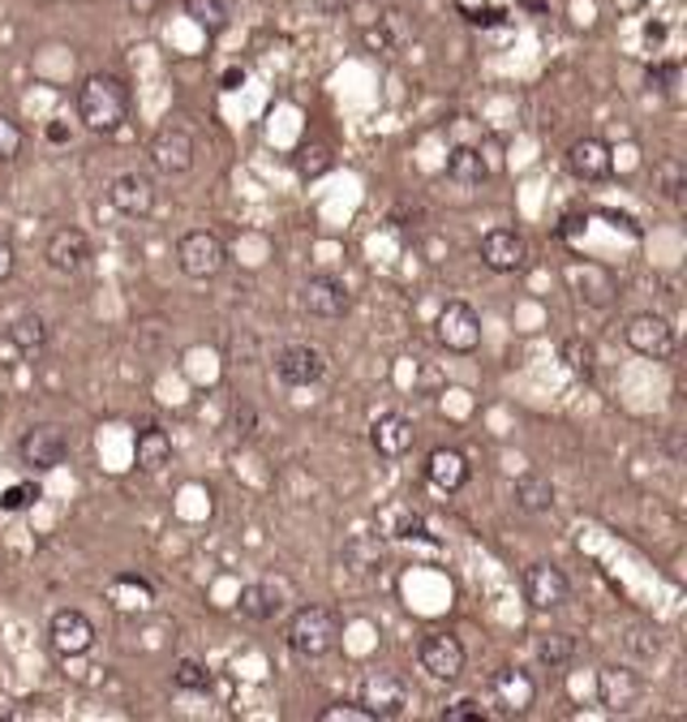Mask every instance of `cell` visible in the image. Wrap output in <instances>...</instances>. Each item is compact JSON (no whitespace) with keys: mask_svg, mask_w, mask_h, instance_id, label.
<instances>
[{"mask_svg":"<svg viewBox=\"0 0 687 722\" xmlns=\"http://www.w3.org/2000/svg\"><path fill=\"white\" fill-rule=\"evenodd\" d=\"M77 121L91 134H116L129 121V86L116 73H91L77 86Z\"/></svg>","mask_w":687,"mask_h":722,"instance_id":"1","label":"cell"},{"mask_svg":"<svg viewBox=\"0 0 687 722\" xmlns=\"http://www.w3.org/2000/svg\"><path fill=\"white\" fill-rule=\"evenodd\" d=\"M344 637V619L335 607H323V602H310V607H296L284 628V641L296 658H326V653L340 646Z\"/></svg>","mask_w":687,"mask_h":722,"instance_id":"2","label":"cell"},{"mask_svg":"<svg viewBox=\"0 0 687 722\" xmlns=\"http://www.w3.org/2000/svg\"><path fill=\"white\" fill-rule=\"evenodd\" d=\"M177 267H181L185 280H216L219 271L228 267V246L223 237L211 228H189L181 241H177Z\"/></svg>","mask_w":687,"mask_h":722,"instance_id":"3","label":"cell"},{"mask_svg":"<svg viewBox=\"0 0 687 722\" xmlns=\"http://www.w3.org/2000/svg\"><path fill=\"white\" fill-rule=\"evenodd\" d=\"M435 336L447 353H477L481 349V314L469 301H447L435 319Z\"/></svg>","mask_w":687,"mask_h":722,"instance_id":"4","label":"cell"},{"mask_svg":"<svg viewBox=\"0 0 687 722\" xmlns=\"http://www.w3.org/2000/svg\"><path fill=\"white\" fill-rule=\"evenodd\" d=\"M465 646L451 632H426L417 646V667L435 680V684H456L465 675Z\"/></svg>","mask_w":687,"mask_h":722,"instance_id":"5","label":"cell"},{"mask_svg":"<svg viewBox=\"0 0 687 722\" xmlns=\"http://www.w3.org/2000/svg\"><path fill=\"white\" fill-rule=\"evenodd\" d=\"M490 705H495V714H503V719H520V714H529L533 710V701H538V680L529 675V671H520V667H499L495 675H490Z\"/></svg>","mask_w":687,"mask_h":722,"instance_id":"6","label":"cell"},{"mask_svg":"<svg viewBox=\"0 0 687 722\" xmlns=\"http://www.w3.org/2000/svg\"><path fill=\"white\" fill-rule=\"evenodd\" d=\"M18 456H22V465H31V470H61L65 461H70V434L61 431L56 422H39L31 431L18 439Z\"/></svg>","mask_w":687,"mask_h":722,"instance_id":"7","label":"cell"},{"mask_svg":"<svg viewBox=\"0 0 687 722\" xmlns=\"http://www.w3.org/2000/svg\"><path fill=\"white\" fill-rule=\"evenodd\" d=\"M623 340H627L632 353L653 358V361H666L670 353H675V327H670L666 314H653V310L632 314L627 327H623Z\"/></svg>","mask_w":687,"mask_h":722,"instance_id":"8","label":"cell"},{"mask_svg":"<svg viewBox=\"0 0 687 722\" xmlns=\"http://www.w3.org/2000/svg\"><path fill=\"white\" fill-rule=\"evenodd\" d=\"M520 589H524V602L533 611H559L572 598V580L563 577L554 564H529L524 577H520Z\"/></svg>","mask_w":687,"mask_h":722,"instance_id":"9","label":"cell"},{"mask_svg":"<svg viewBox=\"0 0 687 722\" xmlns=\"http://www.w3.org/2000/svg\"><path fill=\"white\" fill-rule=\"evenodd\" d=\"M48 637H52V650L61 653V658H82V653L95 650V623H91V615L77 611V607H61V611L52 615V623H48Z\"/></svg>","mask_w":687,"mask_h":722,"instance_id":"10","label":"cell"},{"mask_svg":"<svg viewBox=\"0 0 687 722\" xmlns=\"http://www.w3.org/2000/svg\"><path fill=\"white\" fill-rule=\"evenodd\" d=\"M362 705L374 719H399L413 705V692L396 671H374L362 680Z\"/></svg>","mask_w":687,"mask_h":722,"instance_id":"11","label":"cell"},{"mask_svg":"<svg viewBox=\"0 0 687 722\" xmlns=\"http://www.w3.org/2000/svg\"><path fill=\"white\" fill-rule=\"evenodd\" d=\"M301 310L314 319H344L353 310V292L340 276H310L301 285Z\"/></svg>","mask_w":687,"mask_h":722,"instance_id":"12","label":"cell"},{"mask_svg":"<svg viewBox=\"0 0 687 722\" xmlns=\"http://www.w3.org/2000/svg\"><path fill=\"white\" fill-rule=\"evenodd\" d=\"M194 155L198 146L189 138V130L181 125H164L155 138H150V164L164 173V177H185L194 168Z\"/></svg>","mask_w":687,"mask_h":722,"instance_id":"13","label":"cell"},{"mask_svg":"<svg viewBox=\"0 0 687 722\" xmlns=\"http://www.w3.org/2000/svg\"><path fill=\"white\" fill-rule=\"evenodd\" d=\"M323 374H326V358L323 349H314V344H284L275 353V379L284 388H314Z\"/></svg>","mask_w":687,"mask_h":722,"instance_id":"14","label":"cell"},{"mask_svg":"<svg viewBox=\"0 0 687 722\" xmlns=\"http://www.w3.org/2000/svg\"><path fill=\"white\" fill-rule=\"evenodd\" d=\"M104 602H108L112 611L121 615V619H138L155 607V585L138 573H116V577L104 585Z\"/></svg>","mask_w":687,"mask_h":722,"instance_id":"15","label":"cell"},{"mask_svg":"<svg viewBox=\"0 0 687 722\" xmlns=\"http://www.w3.org/2000/svg\"><path fill=\"white\" fill-rule=\"evenodd\" d=\"M108 203L129 219H146L155 212V180L146 173H121L108 185Z\"/></svg>","mask_w":687,"mask_h":722,"instance_id":"16","label":"cell"},{"mask_svg":"<svg viewBox=\"0 0 687 722\" xmlns=\"http://www.w3.org/2000/svg\"><path fill=\"white\" fill-rule=\"evenodd\" d=\"M481 262L490 267V271H520L524 262H529V241L516 233V228H490L486 237H481Z\"/></svg>","mask_w":687,"mask_h":722,"instance_id":"17","label":"cell"},{"mask_svg":"<svg viewBox=\"0 0 687 722\" xmlns=\"http://www.w3.org/2000/svg\"><path fill=\"white\" fill-rule=\"evenodd\" d=\"M43 258H48L52 271H61V276H77V271L91 262V241H86L82 228H56V233L48 237Z\"/></svg>","mask_w":687,"mask_h":722,"instance_id":"18","label":"cell"},{"mask_svg":"<svg viewBox=\"0 0 687 722\" xmlns=\"http://www.w3.org/2000/svg\"><path fill=\"white\" fill-rule=\"evenodd\" d=\"M568 168H572V177H580V180L611 177V168H615L611 143H606V138H597V134H584V138H576V143L568 146Z\"/></svg>","mask_w":687,"mask_h":722,"instance_id":"19","label":"cell"},{"mask_svg":"<svg viewBox=\"0 0 687 722\" xmlns=\"http://www.w3.org/2000/svg\"><path fill=\"white\" fill-rule=\"evenodd\" d=\"M568 280H572V289H576L580 301L593 306V310H606L618 297L615 276H611L606 267H597V262H572V267H568Z\"/></svg>","mask_w":687,"mask_h":722,"instance_id":"20","label":"cell"},{"mask_svg":"<svg viewBox=\"0 0 687 722\" xmlns=\"http://www.w3.org/2000/svg\"><path fill=\"white\" fill-rule=\"evenodd\" d=\"M426 477H430V486H438L443 495H456V491L469 486L472 465L460 447H435V452L426 456Z\"/></svg>","mask_w":687,"mask_h":722,"instance_id":"21","label":"cell"},{"mask_svg":"<svg viewBox=\"0 0 687 722\" xmlns=\"http://www.w3.org/2000/svg\"><path fill=\"white\" fill-rule=\"evenodd\" d=\"M369 443H374V452H378V456L399 461V456H408V452H413L417 431H413V422H408L404 413H383V417L369 426Z\"/></svg>","mask_w":687,"mask_h":722,"instance_id":"22","label":"cell"},{"mask_svg":"<svg viewBox=\"0 0 687 722\" xmlns=\"http://www.w3.org/2000/svg\"><path fill=\"white\" fill-rule=\"evenodd\" d=\"M641 675L636 671H627V667H606L602 675H597V697H602V705L611 710V714H627L636 701H641Z\"/></svg>","mask_w":687,"mask_h":722,"instance_id":"23","label":"cell"},{"mask_svg":"<svg viewBox=\"0 0 687 722\" xmlns=\"http://www.w3.org/2000/svg\"><path fill=\"white\" fill-rule=\"evenodd\" d=\"M237 611L246 615V619H253V623L275 619V615L284 611V585H275V580H253V585L241 589Z\"/></svg>","mask_w":687,"mask_h":722,"instance_id":"24","label":"cell"},{"mask_svg":"<svg viewBox=\"0 0 687 722\" xmlns=\"http://www.w3.org/2000/svg\"><path fill=\"white\" fill-rule=\"evenodd\" d=\"M374 520H378V534H383V538H399V542L426 538V520H421V512H413V507L399 504V499L378 507Z\"/></svg>","mask_w":687,"mask_h":722,"instance_id":"25","label":"cell"},{"mask_svg":"<svg viewBox=\"0 0 687 722\" xmlns=\"http://www.w3.org/2000/svg\"><path fill=\"white\" fill-rule=\"evenodd\" d=\"M511 499L520 512H529V516H542L554 507V482L545 477V473H520L516 477V486H511Z\"/></svg>","mask_w":687,"mask_h":722,"instance_id":"26","label":"cell"},{"mask_svg":"<svg viewBox=\"0 0 687 722\" xmlns=\"http://www.w3.org/2000/svg\"><path fill=\"white\" fill-rule=\"evenodd\" d=\"M134 456H138V470L143 473H159L168 470V461H173V439L164 426H143L138 439H134Z\"/></svg>","mask_w":687,"mask_h":722,"instance_id":"27","label":"cell"},{"mask_svg":"<svg viewBox=\"0 0 687 722\" xmlns=\"http://www.w3.org/2000/svg\"><path fill=\"white\" fill-rule=\"evenodd\" d=\"M447 177L456 180V185H481V180L490 177V164H486L481 146H469V143L451 146L447 151Z\"/></svg>","mask_w":687,"mask_h":722,"instance_id":"28","label":"cell"},{"mask_svg":"<svg viewBox=\"0 0 687 722\" xmlns=\"http://www.w3.org/2000/svg\"><path fill=\"white\" fill-rule=\"evenodd\" d=\"M533 650H538V662L554 671V667H568V662L576 658L580 646H576V637H572V632H542Z\"/></svg>","mask_w":687,"mask_h":722,"instance_id":"29","label":"cell"},{"mask_svg":"<svg viewBox=\"0 0 687 722\" xmlns=\"http://www.w3.org/2000/svg\"><path fill=\"white\" fill-rule=\"evenodd\" d=\"M48 336H52V331H48V319H43V314H22L18 323L9 327V340H13L22 353H39V349L48 344Z\"/></svg>","mask_w":687,"mask_h":722,"instance_id":"30","label":"cell"},{"mask_svg":"<svg viewBox=\"0 0 687 722\" xmlns=\"http://www.w3.org/2000/svg\"><path fill=\"white\" fill-rule=\"evenodd\" d=\"M185 13H189L207 35H223V31H228V4H223V0H185Z\"/></svg>","mask_w":687,"mask_h":722,"instance_id":"31","label":"cell"},{"mask_svg":"<svg viewBox=\"0 0 687 722\" xmlns=\"http://www.w3.org/2000/svg\"><path fill=\"white\" fill-rule=\"evenodd\" d=\"M653 177H657V194H662L666 203H684L687 173H684V164H679L675 155H666V159L653 168Z\"/></svg>","mask_w":687,"mask_h":722,"instance_id":"32","label":"cell"},{"mask_svg":"<svg viewBox=\"0 0 687 722\" xmlns=\"http://www.w3.org/2000/svg\"><path fill=\"white\" fill-rule=\"evenodd\" d=\"M173 688H181V692H207L211 688V671L198 658H181L173 667Z\"/></svg>","mask_w":687,"mask_h":722,"instance_id":"33","label":"cell"},{"mask_svg":"<svg viewBox=\"0 0 687 722\" xmlns=\"http://www.w3.org/2000/svg\"><path fill=\"white\" fill-rule=\"evenodd\" d=\"M331 164H335V159H331V146H323V143H305L296 151V173H301V177H323Z\"/></svg>","mask_w":687,"mask_h":722,"instance_id":"34","label":"cell"},{"mask_svg":"<svg viewBox=\"0 0 687 722\" xmlns=\"http://www.w3.org/2000/svg\"><path fill=\"white\" fill-rule=\"evenodd\" d=\"M563 361H568V370H572V374H593L597 349H593L584 336H572V340L563 344Z\"/></svg>","mask_w":687,"mask_h":722,"instance_id":"35","label":"cell"},{"mask_svg":"<svg viewBox=\"0 0 687 722\" xmlns=\"http://www.w3.org/2000/svg\"><path fill=\"white\" fill-rule=\"evenodd\" d=\"M22 146H27L22 125H18L13 116H4V112H0V164H13V159L22 155Z\"/></svg>","mask_w":687,"mask_h":722,"instance_id":"36","label":"cell"},{"mask_svg":"<svg viewBox=\"0 0 687 722\" xmlns=\"http://www.w3.org/2000/svg\"><path fill=\"white\" fill-rule=\"evenodd\" d=\"M443 722H486L490 714H486V705L477 701V697H460V701H451L443 714H438Z\"/></svg>","mask_w":687,"mask_h":722,"instance_id":"37","label":"cell"},{"mask_svg":"<svg viewBox=\"0 0 687 722\" xmlns=\"http://www.w3.org/2000/svg\"><path fill=\"white\" fill-rule=\"evenodd\" d=\"M39 499L35 482H13L4 495H0V512H27V507Z\"/></svg>","mask_w":687,"mask_h":722,"instance_id":"38","label":"cell"},{"mask_svg":"<svg viewBox=\"0 0 687 722\" xmlns=\"http://www.w3.org/2000/svg\"><path fill=\"white\" fill-rule=\"evenodd\" d=\"M319 722H374V714L365 710L362 701H335L319 714Z\"/></svg>","mask_w":687,"mask_h":722,"instance_id":"39","label":"cell"},{"mask_svg":"<svg viewBox=\"0 0 687 722\" xmlns=\"http://www.w3.org/2000/svg\"><path fill=\"white\" fill-rule=\"evenodd\" d=\"M649 82L662 95H675V82H679V65H649Z\"/></svg>","mask_w":687,"mask_h":722,"instance_id":"40","label":"cell"},{"mask_svg":"<svg viewBox=\"0 0 687 722\" xmlns=\"http://www.w3.org/2000/svg\"><path fill=\"white\" fill-rule=\"evenodd\" d=\"M365 542H369V538L348 542V550H344V555L357 564V573H365V568H378V559H383V550H374V555H369V550H365Z\"/></svg>","mask_w":687,"mask_h":722,"instance_id":"41","label":"cell"},{"mask_svg":"<svg viewBox=\"0 0 687 722\" xmlns=\"http://www.w3.org/2000/svg\"><path fill=\"white\" fill-rule=\"evenodd\" d=\"M13 267H18V258H13V246H9L4 237H0V285H4L9 276H13Z\"/></svg>","mask_w":687,"mask_h":722,"instance_id":"42","label":"cell"},{"mask_svg":"<svg viewBox=\"0 0 687 722\" xmlns=\"http://www.w3.org/2000/svg\"><path fill=\"white\" fill-rule=\"evenodd\" d=\"M469 22L472 27H495V22H503V9H472Z\"/></svg>","mask_w":687,"mask_h":722,"instance_id":"43","label":"cell"},{"mask_svg":"<svg viewBox=\"0 0 687 722\" xmlns=\"http://www.w3.org/2000/svg\"><path fill=\"white\" fill-rule=\"evenodd\" d=\"M584 224H589L584 216H568L563 219V228H559V237H563V241H576L580 233H584Z\"/></svg>","mask_w":687,"mask_h":722,"instance_id":"44","label":"cell"},{"mask_svg":"<svg viewBox=\"0 0 687 722\" xmlns=\"http://www.w3.org/2000/svg\"><path fill=\"white\" fill-rule=\"evenodd\" d=\"M241 82H246V70H228V73H223V91H237Z\"/></svg>","mask_w":687,"mask_h":722,"instance_id":"45","label":"cell"},{"mask_svg":"<svg viewBox=\"0 0 687 722\" xmlns=\"http://www.w3.org/2000/svg\"><path fill=\"white\" fill-rule=\"evenodd\" d=\"M48 138H52V143H65V138H70V130L56 121V125H48Z\"/></svg>","mask_w":687,"mask_h":722,"instance_id":"46","label":"cell"},{"mask_svg":"<svg viewBox=\"0 0 687 722\" xmlns=\"http://www.w3.org/2000/svg\"><path fill=\"white\" fill-rule=\"evenodd\" d=\"M524 4H529V9H542V0H524Z\"/></svg>","mask_w":687,"mask_h":722,"instance_id":"47","label":"cell"},{"mask_svg":"<svg viewBox=\"0 0 687 722\" xmlns=\"http://www.w3.org/2000/svg\"><path fill=\"white\" fill-rule=\"evenodd\" d=\"M39 4H61V0H39Z\"/></svg>","mask_w":687,"mask_h":722,"instance_id":"48","label":"cell"}]
</instances>
